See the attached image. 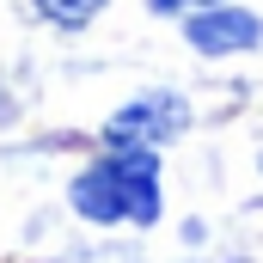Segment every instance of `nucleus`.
Masks as SVG:
<instances>
[{"mask_svg":"<svg viewBox=\"0 0 263 263\" xmlns=\"http://www.w3.org/2000/svg\"><path fill=\"white\" fill-rule=\"evenodd\" d=\"M208 6H227V0H147V12H159V18H190V12H208Z\"/></svg>","mask_w":263,"mask_h":263,"instance_id":"obj_5","label":"nucleus"},{"mask_svg":"<svg viewBox=\"0 0 263 263\" xmlns=\"http://www.w3.org/2000/svg\"><path fill=\"white\" fill-rule=\"evenodd\" d=\"M31 6H37V18L55 25V31H86L110 0H31Z\"/></svg>","mask_w":263,"mask_h":263,"instance_id":"obj_4","label":"nucleus"},{"mask_svg":"<svg viewBox=\"0 0 263 263\" xmlns=\"http://www.w3.org/2000/svg\"><path fill=\"white\" fill-rule=\"evenodd\" d=\"M67 208H73L86 227H153L159 208H165V190H159V153L104 147L92 165L73 172Z\"/></svg>","mask_w":263,"mask_h":263,"instance_id":"obj_1","label":"nucleus"},{"mask_svg":"<svg viewBox=\"0 0 263 263\" xmlns=\"http://www.w3.org/2000/svg\"><path fill=\"white\" fill-rule=\"evenodd\" d=\"M184 37L196 55H239V49H257L263 43V18L245 6H208L184 18Z\"/></svg>","mask_w":263,"mask_h":263,"instance_id":"obj_3","label":"nucleus"},{"mask_svg":"<svg viewBox=\"0 0 263 263\" xmlns=\"http://www.w3.org/2000/svg\"><path fill=\"white\" fill-rule=\"evenodd\" d=\"M190 129V104L178 92H141L129 98L110 123H104V147H141V153H159L165 141Z\"/></svg>","mask_w":263,"mask_h":263,"instance_id":"obj_2","label":"nucleus"}]
</instances>
